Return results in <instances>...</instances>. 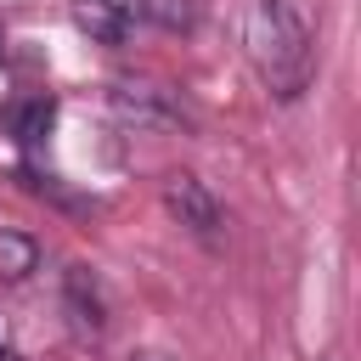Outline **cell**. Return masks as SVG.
<instances>
[{
	"instance_id": "cell-1",
	"label": "cell",
	"mask_w": 361,
	"mask_h": 361,
	"mask_svg": "<svg viewBox=\"0 0 361 361\" xmlns=\"http://www.w3.org/2000/svg\"><path fill=\"white\" fill-rule=\"evenodd\" d=\"M248 56H254L259 85L276 102H299L310 90L316 45H310V28L293 11V0H254L248 6Z\"/></svg>"
},
{
	"instance_id": "cell-2",
	"label": "cell",
	"mask_w": 361,
	"mask_h": 361,
	"mask_svg": "<svg viewBox=\"0 0 361 361\" xmlns=\"http://www.w3.org/2000/svg\"><path fill=\"white\" fill-rule=\"evenodd\" d=\"M164 203H169V214H175L192 237H220V203H214V192H209L197 175L175 169V175L164 180Z\"/></svg>"
},
{
	"instance_id": "cell-3",
	"label": "cell",
	"mask_w": 361,
	"mask_h": 361,
	"mask_svg": "<svg viewBox=\"0 0 361 361\" xmlns=\"http://www.w3.org/2000/svg\"><path fill=\"white\" fill-rule=\"evenodd\" d=\"M147 17V0H73V28L96 45H124L135 23Z\"/></svg>"
},
{
	"instance_id": "cell-4",
	"label": "cell",
	"mask_w": 361,
	"mask_h": 361,
	"mask_svg": "<svg viewBox=\"0 0 361 361\" xmlns=\"http://www.w3.org/2000/svg\"><path fill=\"white\" fill-rule=\"evenodd\" d=\"M62 310H68L73 333H85V338H96V333L107 327L102 288H96V276H90L85 265H68V271H62Z\"/></svg>"
},
{
	"instance_id": "cell-5",
	"label": "cell",
	"mask_w": 361,
	"mask_h": 361,
	"mask_svg": "<svg viewBox=\"0 0 361 361\" xmlns=\"http://www.w3.org/2000/svg\"><path fill=\"white\" fill-rule=\"evenodd\" d=\"M118 107L135 113V118H180V102L164 90V85H118Z\"/></svg>"
},
{
	"instance_id": "cell-6",
	"label": "cell",
	"mask_w": 361,
	"mask_h": 361,
	"mask_svg": "<svg viewBox=\"0 0 361 361\" xmlns=\"http://www.w3.org/2000/svg\"><path fill=\"white\" fill-rule=\"evenodd\" d=\"M39 271V243L28 231H0V282H28Z\"/></svg>"
},
{
	"instance_id": "cell-7",
	"label": "cell",
	"mask_w": 361,
	"mask_h": 361,
	"mask_svg": "<svg viewBox=\"0 0 361 361\" xmlns=\"http://www.w3.org/2000/svg\"><path fill=\"white\" fill-rule=\"evenodd\" d=\"M51 113H56L51 102H17V107H11V130H17V141L34 147V141L51 130Z\"/></svg>"
},
{
	"instance_id": "cell-8",
	"label": "cell",
	"mask_w": 361,
	"mask_h": 361,
	"mask_svg": "<svg viewBox=\"0 0 361 361\" xmlns=\"http://www.w3.org/2000/svg\"><path fill=\"white\" fill-rule=\"evenodd\" d=\"M147 17H158L164 28H192L197 23V6L192 0H147Z\"/></svg>"
},
{
	"instance_id": "cell-9",
	"label": "cell",
	"mask_w": 361,
	"mask_h": 361,
	"mask_svg": "<svg viewBox=\"0 0 361 361\" xmlns=\"http://www.w3.org/2000/svg\"><path fill=\"white\" fill-rule=\"evenodd\" d=\"M0 361H17V338H11V327H6V316H0Z\"/></svg>"
},
{
	"instance_id": "cell-10",
	"label": "cell",
	"mask_w": 361,
	"mask_h": 361,
	"mask_svg": "<svg viewBox=\"0 0 361 361\" xmlns=\"http://www.w3.org/2000/svg\"><path fill=\"white\" fill-rule=\"evenodd\" d=\"M130 361H175V355H158V350H135Z\"/></svg>"
},
{
	"instance_id": "cell-11",
	"label": "cell",
	"mask_w": 361,
	"mask_h": 361,
	"mask_svg": "<svg viewBox=\"0 0 361 361\" xmlns=\"http://www.w3.org/2000/svg\"><path fill=\"white\" fill-rule=\"evenodd\" d=\"M0 51H6V45H0Z\"/></svg>"
}]
</instances>
